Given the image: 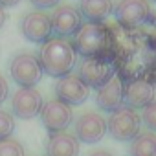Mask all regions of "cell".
Listing matches in <instances>:
<instances>
[{"label": "cell", "instance_id": "ffe728a7", "mask_svg": "<svg viewBox=\"0 0 156 156\" xmlns=\"http://www.w3.org/2000/svg\"><path fill=\"white\" fill-rule=\"evenodd\" d=\"M141 121L147 125V129L151 130H156V99L152 103H149L145 108H143V114L140 116Z\"/></svg>", "mask_w": 156, "mask_h": 156}, {"label": "cell", "instance_id": "603a6c76", "mask_svg": "<svg viewBox=\"0 0 156 156\" xmlns=\"http://www.w3.org/2000/svg\"><path fill=\"white\" fill-rule=\"evenodd\" d=\"M20 2V0H0V8H13Z\"/></svg>", "mask_w": 156, "mask_h": 156}, {"label": "cell", "instance_id": "7a4b0ae2", "mask_svg": "<svg viewBox=\"0 0 156 156\" xmlns=\"http://www.w3.org/2000/svg\"><path fill=\"white\" fill-rule=\"evenodd\" d=\"M112 46V35L101 22H87L73 35V50L83 57H105Z\"/></svg>", "mask_w": 156, "mask_h": 156}, {"label": "cell", "instance_id": "ac0fdd59", "mask_svg": "<svg viewBox=\"0 0 156 156\" xmlns=\"http://www.w3.org/2000/svg\"><path fill=\"white\" fill-rule=\"evenodd\" d=\"M0 156H26L24 147L13 140V138H6L0 141Z\"/></svg>", "mask_w": 156, "mask_h": 156}, {"label": "cell", "instance_id": "7402d4cb", "mask_svg": "<svg viewBox=\"0 0 156 156\" xmlns=\"http://www.w3.org/2000/svg\"><path fill=\"white\" fill-rule=\"evenodd\" d=\"M33 6H37L39 9H44V8H51V6H57L59 0H30Z\"/></svg>", "mask_w": 156, "mask_h": 156}, {"label": "cell", "instance_id": "4fadbf2b", "mask_svg": "<svg viewBox=\"0 0 156 156\" xmlns=\"http://www.w3.org/2000/svg\"><path fill=\"white\" fill-rule=\"evenodd\" d=\"M154 101V85L147 79H136L127 85L123 90V103L129 108H145Z\"/></svg>", "mask_w": 156, "mask_h": 156}, {"label": "cell", "instance_id": "8fae6325", "mask_svg": "<svg viewBox=\"0 0 156 156\" xmlns=\"http://www.w3.org/2000/svg\"><path fill=\"white\" fill-rule=\"evenodd\" d=\"M90 94V88L79 79L77 75H64V77H59V81L55 85V96L59 101L66 103V105H79L83 101H87Z\"/></svg>", "mask_w": 156, "mask_h": 156}, {"label": "cell", "instance_id": "e0dca14e", "mask_svg": "<svg viewBox=\"0 0 156 156\" xmlns=\"http://www.w3.org/2000/svg\"><path fill=\"white\" fill-rule=\"evenodd\" d=\"M130 156H156V134L140 132L130 143Z\"/></svg>", "mask_w": 156, "mask_h": 156}, {"label": "cell", "instance_id": "d4e9b609", "mask_svg": "<svg viewBox=\"0 0 156 156\" xmlns=\"http://www.w3.org/2000/svg\"><path fill=\"white\" fill-rule=\"evenodd\" d=\"M6 19H8V15H6L4 8H0V28H2V26L6 24Z\"/></svg>", "mask_w": 156, "mask_h": 156}, {"label": "cell", "instance_id": "484cf974", "mask_svg": "<svg viewBox=\"0 0 156 156\" xmlns=\"http://www.w3.org/2000/svg\"><path fill=\"white\" fill-rule=\"evenodd\" d=\"M152 2H156V0H152Z\"/></svg>", "mask_w": 156, "mask_h": 156}, {"label": "cell", "instance_id": "d6986e66", "mask_svg": "<svg viewBox=\"0 0 156 156\" xmlns=\"http://www.w3.org/2000/svg\"><path fill=\"white\" fill-rule=\"evenodd\" d=\"M15 130V119L6 110H0V141L9 138Z\"/></svg>", "mask_w": 156, "mask_h": 156}, {"label": "cell", "instance_id": "9c48e42d", "mask_svg": "<svg viewBox=\"0 0 156 156\" xmlns=\"http://www.w3.org/2000/svg\"><path fill=\"white\" fill-rule=\"evenodd\" d=\"M107 132V121L98 112H85L75 119V138L85 143H98L101 138H105Z\"/></svg>", "mask_w": 156, "mask_h": 156}, {"label": "cell", "instance_id": "8992f818", "mask_svg": "<svg viewBox=\"0 0 156 156\" xmlns=\"http://www.w3.org/2000/svg\"><path fill=\"white\" fill-rule=\"evenodd\" d=\"M50 22H51V31L57 37L66 39V37L75 35L79 31V28L83 26V15L73 6L62 4V6H57L53 9V13L50 17Z\"/></svg>", "mask_w": 156, "mask_h": 156}, {"label": "cell", "instance_id": "3957f363", "mask_svg": "<svg viewBox=\"0 0 156 156\" xmlns=\"http://www.w3.org/2000/svg\"><path fill=\"white\" fill-rule=\"evenodd\" d=\"M116 73L114 64L105 57H85L77 64V77L90 88H101Z\"/></svg>", "mask_w": 156, "mask_h": 156}, {"label": "cell", "instance_id": "cb8c5ba5", "mask_svg": "<svg viewBox=\"0 0 156 156\" xmlns=\"http://www.w3.org/2000/svg\"><path fill=\"white\" fill-rule=\"evenodd\" d=\"M88 156H112L108 151H103V149H99V151H94V152H90Z\"/></svg>", "mask_w": 156, "mask_h": 156}, {"label": "cell", "instance_id": "5bb4252c", "mask_svg": "<svg viewBox=\"0 0 156 156\" xmlns=\"http://www.w3.org/2000/svg\"><path fill=\"white\" fill-rule=\"evenodd\" d=\"M96 105L105 110V112H114L119 107H123V81L118 75H114L112 79L103 85L101 88H98L96 94Z\"/></svg>", "mask_w": 156, "mask_h": 156}, {"label": "cell", "instance_id": "52a82bcc", "mask_svg": "<svg viewBox=\"0 0 156 156\" xmlns=\"http://www.w3.org/2000/svg\"><path fill=\"white\" fill-rule=\"evenodd\" d=\"M20 31L22 35L37 44H44L46 41H50L51 37V22H50V15H46L44 11L37 9V11H30L22 22H20Z\"/></svg>", "mask_w": 156, "mask_h": 156}, {"label": "cell", "instance_id": "9a60e30c", "mask_svg": "<svg viewBox=\"0 0 156 156\" xmlns=\"http://www.w3.org/2000/svg\"><path fill=\"white\" fill-rule=\"evenodd\" d=\"M46 156H79V140L70 132H50Z\"/></svg>", "mask_w": 156, "mask_h": 156}, {"label": "cell", "instance_id": "6da1fadb", "mask_svg": "<svg viewBox=\"0 0 156 156\" xmlns=\"http://www.w3.org/2000/svg\"><path fill=\"white\" fill-rule=\"evenodd\" d=\"M39 62L42 66V72H46L51 77L68 75L75 66L73 44L66 39H61V37L46 41L41 48Z\"/></svg>", "mask_w": 156, "mask_h": 156}, {"label": "cell", "instance_id": "5b68a950", "mask_svg": "<svg viewBox=\"0 0 156 156\" xmlns=\"http://www.w3.org/2000/svg\"><path fill=\"white\" fill-rule=\"evenodd\" d=\"M11 77L20 88H33L42 79V66L39 62V57L33 53H19L13 57L9 66Z\"/></svg>", "mask_w": 156, "mask_h": 156}, {"label": "cell", "instance_id": "ba28073f", "mask_svg": "<svg viewBox=\"0 0 156 156\" xmlns=\"http://www.w3.org/2000/svg\"><path fill=\"white\" fill-rule=\"evenodd\" d=\"M41 118H42V125L50 132H62L73 121V110L70 105L59 99H51L46 105H42Z\"/></svg>", "mask_w": 156, "mask_h": 156}, {"label": "cell", "instance_id": "7c38bea8", "mask_svg": "<svg viewBox=\"0 0 156 156\" xmlns=\"http://www.w3.org/2000/svg\"><path fill=\"white\" fill-rule=\"evenodd\" d=\"M114 15L119 24L134 28L147 20L149 17V0H119L114 8Z\"/></svg>", "mask_w": 156, "mask_h": 156}, {"label": "cell", "instance_id": "30bf717a", "mask_svg": "<svg viewBox=\"0 0 156 156\" xmlns=\"http://www.w3.org/2000/svg\"><path fill=\"white\" fill-rule=\"evenodd\" d=\"M42 96L39 90L35 88H19L13 98H11V108L13 114L20 119H30L35 118L37 114H41L42 110Z\"/></svg>", "mask_w": 156, "mask_h": 156}, {"label": "cell", "instance_id": "2e32d148", "mask_svg": "<svg viewBox=\"0 0 156 156\" xmlns=\"http://www.w3.org/2000/svg\"><path fill=\"white\" fill-rule=\"evenodd\" d=\"M88 22H101L112 13V0H81V11Z\"/></svg>", "mask_w": 156, "mask_h": 156}, {"label": "cell", "instance_id": "44dd1931", "mask_svg": "<svg viewBox=\"0 0 156 156\" xmlns=\"http://www.w3.org/2000/svg\"><path fill=\"white\" fill-rule=\"evenodd\" d=\"M8 94H9V87H8V81L0 75V105H2L6 99H8Z\"/></svg>", "mask_w": 156, "mask_h": 156}, {"label": "cell", "instance_id": "277c9868", "mask_svg": "<svg viewBox=\"0 0 156 156\" xmlns=\"http://www.w3.org/2000/svg\"><path fill=\"white\" fill-rule=\"evenodd\" d=\"M141 129V118L136 110L129 107H119L110 114V119L107 121V130L110 136L118 141H129L134 140L140 134Z\"/></svg>", "mask_w": 156, "mask_h": 156}]
</instances>
